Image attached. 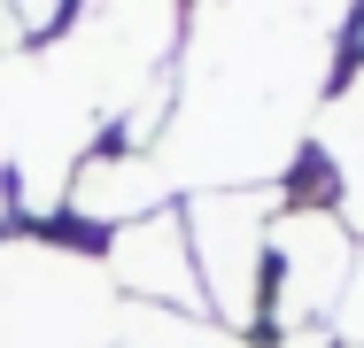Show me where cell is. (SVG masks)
Instances as JSON below:
<instances>
[{
	"label": "cell",
	"mask_w": 364,
	"mask_h": 348,
	"mask_svg": "<svg viewBox=\"0 0 364 348\" xmlns=\"http://www.w3.org/2000/svg\"><path fill=\"white\" fill-rule=\"evenodd\" d=\"M186 217H147L117 240L109 271L124 278V294H155V302H194L202 294V271L186 263Z\"/></svg>",
	"instance_id": "3957f363"
},
{
	"label": "cell",
	"mask_w": 364,
	"mask_h": 348,
	"mask_svg": "<svg viewBox=\"0 0 364 348\" xmlns=\"http://www.w3.org/2000/svg\"><path fill=\"white\" fill-rule=\"evenodd\" d=\"M117 317L109 271L55 248H0V348H109Z\"/></svg>",
	"instance_id": "6da1fadb"
},
{
	"label": "cell",
	"mask_w": 364,
	"mask_h": 348,
	"mask_svg": "<svg viewBox=\"0 0 364 348\" xmlns=\"http://www.w3.org/2000/svg\"><path fill=\"white\" fill-rule=\"evenodd\" d=\"M272 263H279V286H272V325H287L302 333L341 286H349V232H341V217H326V209H310V217H287V232L272 240Z\"/></svg>",
	"instance_id": "7a4b0ae2"
}]
</instances>
